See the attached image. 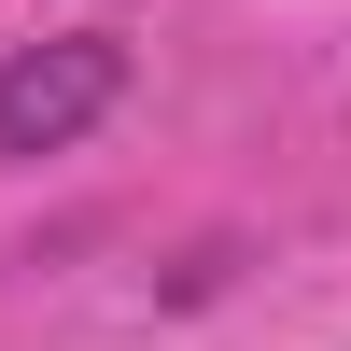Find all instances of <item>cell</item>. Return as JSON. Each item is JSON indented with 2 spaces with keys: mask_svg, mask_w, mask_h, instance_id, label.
<instances>
[{
  "mask_svg": "<svg viewBox=\"0 0 351 351\" xmlns=\"http://www.w3.org/2000/svg\"><path fill=\"white\" fill-rule=\"evenodd\" d=\"M127 99V43L112 28H56V43H14L0 56V169L28 155H71L99 112Z\"/></svg>",
  "mask_w": 351,
  "mask_h": 351,
  "instance_id": "6da1fadb",
  "label": "cell"
}]
</instances>
